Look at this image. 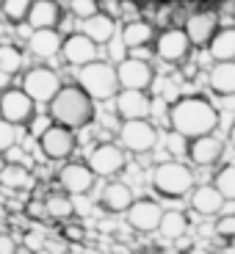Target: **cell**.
<instances>
[{
  "label": "cell",
  "mask_w": 235,
  "mask_h": 254,
  "mask_svg": "<svg viewBox=\"0 0 235 254\" xmlns=\"http://www.w3.org/2000/svg\"><path fill=\"white\" fill-rule=\"evenodd\" d=\"M169 127L185 138L213 133L219 127V111L208 97H180L169 105Z\"/></svg>",
  "instance_id": "1"
},
{
  "label": "cell",
  "mask_w": 235,
  "mask_h": 254,
  "mask_svg": "<svg viewBox=\"0 0 235 254\" xmlns=\"http://www.w3.org/2000/svg\"><path fill=\"white\" fill-rule=\"evenodd\" d=\"M50 108V119L58 125H67L72 130L91 125L94 119V100H91L80 86H61L58 94L47 102Z\"/></svg>",
  "instance_id": "2"
},
{
  "label": "cell",
  "mask_w": 235,
  "mask_h": 254,
  "mask_svg": "<svg viewBox=\"0 0 235 254\" xmlns=\"http://www.w3.org/2000/svg\"><path fill=\"white\" fill-rule=\"evenodd\" d=\"M153 188L163 199H183L194 190V172L183 160H163L153 172Z\"/></svg>",
  "instance_id": "3"
},
{
  "label": "cell",
  "mask_w": 235,
  "mask_h": 254,
  "mask_svg": "<svg viewBox=\"0 0 235 254\" xmlns=\"http://www.w3.org/2000/svg\"><path fill=\"white\" fill-rule=\"evenodd\" d=\"M78 86L91 100H111L122 89L119 77H116V66H111L105 61H97V58L80 66V72H78Z\"/></svg>",
  "instance_id": "4"
},
{
  "label": "cell",
  "mask_w": 235,
  "mask_h": 254,
  "mask_svg": "<svg viewBox=\"0 0 235 254\" xmlns=\"http://www.w3.org/2000/svg\"><path fill=\"white\" fill-rule=\"evenodd\" d=\"M39 149H42L45 158H50V160H67V158H72V152L78 149V135H75L72 127L53 122L50 127H45V130L39 133Z\"/></svg>",
  "instance_id": "5"
},
{
  "label": "cell",
  "mask_w": 235,
  "mask_h": 254,
  "mask_svg": "<svg viewBox=\"0 0 235 254\" xmlns=\"http://www.w3.org/2000/svg\"><path fill=\"white\" fill-rule=\"evenodd\" d=\"M0 116L8 119L17 127H28L33 119H36V102L25 94V89L19 86H8V89L0 91Z\"/></svg>",
  "instance_id": "6"
},
{
  "label": "cell",
  "mask_w": 235,
  "mask_h": 254,
  "mask_svg": "<svg viewBox=\"0 0 235 254\" xmlns=\"http://www.w3.org/2000/svg\"><path fill=\"white\" fill-rule=\"evenodd\" d=\"M61 86L64 83H61V77H58V72L47 69V66H33V69H28L25 75H22V89H25V94L31 97L36 105H47V102L58 94Z\"/></svg>",
  "instance_id": "7"
},
{
  "label": "cell",
  "mask_w": 235,
  "mask_h": 254,
  "mask_svg": "<svg viewBox=\"0 0 235 254\" xmlns=\"http://www.w3.org/2000/svg\"><path fill=\"white\" fill-rule=\"evenodd\" d=\"M122 146L130 149V152H150L155 149L160 141V133L150 125V119H122V130H119Z\"/></svg>",
  "instance_id": "8"
},
{
  "label": "cell",
  "mask_w": 235,
  "mask_h": 254,
  "mask_svg": "<svg viewBox=\"0 0 235 254\" xmlns=\"http://www.w3.org/2000/svg\"><path fill=\"white\" fill-rule=\"evenodd\" d=\"M155 56L163 64H183L191 53V39L185 33V28H169V31H160L153 42Z\"/></svg>",
  "instance_id": "9"
},
{
  "label": "cell",
  "mask_w": 235,
  "mask_h": 254,
  "mask_svg": "<svg viewBox=\"0 0 235 254\" xmlns=\"http://www.w3.org/2000/svg\"><path fill=\"white\" fill-rule=\"evenodd\" d=\"M125 149L111 144V141H102L89 152V169L94 172V177H116V174L125 172Z\"/></svg>",
  "instance_id": "10"
},
{
  "label": "cell",
  "mask_w": 235,
  "mask_h": 254,
  "mask_svg": "<svg viewBox=\"0 0 235 254\" xmlns=\"http://www.w3.org/2000/svg\"><path fill=\"white\" fill-rule=\"evenodd\" d=\"M116 77H119L122 89H144L147 91L155 80V72L144 58H122L116 64Z\"/></svg>",
  "instance_id": "11"
},
{
  "label": "cell",
  "mask_w": 235,
  "mask_h": 254,
  "mask_svg": "<svg viewBox=\"0 0 235 254\" xmlns=\"http://www.w3.org/2000/svg\"><path fill=\"white\" fill-rule=\"evenodd\" d=\"M185 155L191 158V163H194V166H202V169L216 166L219 160L224 158V141L219 138V135H213V133L197 135V138L188 141Z\"/></svg>",
  "instance_id": "12"
},
{
  "label": "cell",
  "mask_w": 235,
  "mask_h": 254,
  "mask_svg": "<svg viewBox=\"0 0 235 254\" xmlns=\"http://www.w3.org/2000/svg\"><path fill=\"white\" fill-rule=\"evenodd\" d=\"M160 216H163V210L155 199H133V204L127 207V224L136 232H155Z\"/></svg>",
  "instance_id": "13"
},
{
  "label": "cell",
  "mask_w": 235,
  "mask_h": 254,
  "mask_svg": "<svg viewBox=\"0 0 235 254\" xmlns=\"http://www.w3.org/2000/svg\"><path fill=\"white\" fill-rule=\"evenodd\" d=\"M153 102L144 89H119L116 91V114L122 119H150Z\"/></svg>",
  "instance_id": "14"
},
{
  "label": "cell",
  "mask_w": 235,
  "mask_h": 254,
  "mask_svg": "<svg viewBox=\"0 0 235 254\" xmlns=\"http://www.w3.org/2000/svg\"><path fill=\"white\" fill-rule=\"evenodd\" d=\"M58 183L67 193L72 196H83V193H89L91 185H94V172L89 169V163H67L58 172Z\"/></svg>",
  "instance_id": "15"
},
{
  "label": "cell",
  "mask_w": 235,
  "mask_h": 254,
  "mask_svg": "<svg viewBox=\"0 0 235 254\" xmlns=\"http://www.w3.org/2000/svg\"><path fill=\"white\" fill-rule=\"evenodd\" d=\"M61 56L67 58V64H72V66H83V64H89L97 58V42L94 39H89L86 33H72V36L64 39L61 45Z\"/></svg>",
  "instance_id": "16"
},
{
  "label": "cell",
  "mask_w": 235,
  "mask_h": 254,
  "mask_svg": "<svg viewBox=\"0 0 235 254\" xmlns=\"http://www.w3.org/2000/svg\"><path fill=\"white\" fill-rule=\"evenodd\" d=\"M61 45H64V36L56 28H33L31 39H28V50L36 58H45V61L56 58L61 53Z\"/></svg>",
  "instance_id": "17"
},
{
  "label": "cell",
  "mask_w": 235,
  "mask_h": 254,
  "mask_svg": "<svg viewBox=\"0 0 235 254\" xmlns=\"http://www.w3.org/2000/svg\"><path fill=\"white\" fill-rule=\"evenodd\" d=\"M219 28V17L213 11H197L185 19V33H188L191 45L194 47H202L210 42V36L216 33Z\"/></svg>",
  "instance_id": "18"
},
{
  "label": "cell",
  "mask_w": 235,
  "mask_h": 254,
  "mask_svg": "<svg viewBox=\"0 0 235 254\" xmlns=\"http://www.w3.org/2000/svg\"><path fill=\"white\" fill-rule=\"evenodd\" d=\"M224 204H227V199L222 196L216 185H199L191 190V210L199 216H216V213H222Z\"/></svg>",
  "instance_id": "19"
},
{
  "label": "cell",
  "mask_w": 235,
  "mask_h": 254,
  "mask_svg": "<svg viewBox=\"0 0 235 254\" xmlns=\"http://www.w3.org/2000/svg\"><path fill=\"white\" fill-rule=\"evenodd\" d=\"M58 22H61L58 0H31V11H28L31 28H56Z\"/></svg>",
  "instance_id": "20"
},
{
  "label": "cell",
  "mask_w": 235,
  "mask_h": 254,
  "mask_svg": "<svg viewBox=\"0 0 235 254\" xmlns=\"http://www.w3.org/2000/svg\"><path fill=\"white\" fill-rule=\"evenodd\" d=\"M210 91H216L219 97H233L235 94V61H216L210 66Z\"/></svg>",
  "instance_id": "21"
},
{
  "label": "cell",
  "mask_w": 235,
  "mask_h": 254,
  "mask_svg": "<svg viewBox=\"0 0 235 254\" xmlns=\"http://www.w3.org/2000/svg\"><path fill=\"white\" fill-rule=\"evenodd\" d=\"M83 22H86V25H83V33L89 39H94L97 45H108L116 33V19L111 17V14L97 11V14H91V17H86Z\"/></svg>",
  "instance_id": "22"
},
{
  "label": "cell",
  "mask_w": 235,
  "mask_h": 254,
  "mask_svg": "<svg viewBox=\"0 0 235 254\" xmlns=\"http://www.w3.org/2000/svg\"><path fill=\"white\" fill-rule=\"evenodd\" d=\"M100 204L108 213H127V207L133 204V190L125 183H108L100 196Z\"/></svg>",
  "instance_id": "23"
},
{
  "label": "cell",
  "mask_w": 235,
  "mask_h": 254,
  "mask_svg": "<svg viewBox=\"0 0 235 254\" xmlns=\"http://www.w3.org/2000/svg\"><path fill=\"white\" fill-rule=\"evenodd\" d=\"M155 42V31L150 22H144V19H130L125 28H122V45L130 47V50H136V47H147Z\"/></svg>",
  "instance_id": "24"
},
{
  "label": "cell",
  "mask_w": 235,
  "mask_h": 254,
  "mask_svg": "<svg viewBox=\"0 0 235 254\" xmlns=\"http://www.w3.org/2000/svg\"><path fill=\"white\" fill-rule=\"evenodd\" d=\"M208 50L213 61H235V28H216L208 42Z\"/></svg>",
  "instance_id": "25"
},
{
  "label": "cell",
  "mask_w": 235,
  "mask_h": 254,
  "mask_svg": "<svg viewBox=\"0 0 235 254\" xmlns=\"http://www.w3.org/2000/svg\"><path fill=\"white\" fill-rule=\"evenodd\" d=\"M0 185H6V188H11V190H31L33 185H36V180H33V174H31L28 166L6 163L3 172H0Z\"/></svg>",
  "instance_id": "26"
},
{
  "label": "cell",
  "mask_w": 235,
  "mask_h": 254,
  "mask_svg": "<svg viewBox=\"0 0 235 254\" xmlns=\"http://www.w3.org/2000/svg\"><path fill=\"white\" fill-rule=\"evenodd\" d=\"M158 232L166 238V241H180V238L188 232V216L183 210H163L158 224Z\"/></svg>",
  "instance_id": "27"
},
{
  "label": "cell",
  "mask_w": 235,
  "mask_h": 254,
  "mask_svg": "<svg viewBox=\"0 0 235 254\" xmlns=\"http://www.w3.org/2000/svg\"><path fill=\"white\" fill-rule=\"evenodd\" d=\"M45 210L47 216L56 218V221H70L72 216H75V202H72V193H50V196L45 199Z\"/></svg>",
  "instance_id": "28"
},
{
  "label": "cell",
  "mask_w": 235,
  "mask_h": 254,
  "mask_svg": "<svg viewBox=\"0 0 235 254\" xmlns=\"http://www.w3.org/2000/svg\"><path fill=\"white\" fill-rule=\"evenodd\" d=\"M22 66H25V56H22V50L14 45H0V72L8 77H14L17 72H22Z\"/></svg>",
  "instance_id": "29"
},
{
  "label": "cell",
  "mask_w": 235,
  "mask_h": 254,
  "mask_svg": "<svg viewBox=\"0 0 235 254\" xmlns=\"http://www.w3.org/2000/svg\"><path fill=\"white\" fill-rule=\"evenodd\" d=\"M0 11L8 22L19 25V22H28V11H31V0H3L0 3Z\"/></svg>",
  "instance_id": "30"
},
{
  "label": "cell",
  "mask_w": 235,
  "mask_h": 254,
  "mask_svg": "<svg viewBox=\"0 0 235 254\" xmlns=\"http://www.w3.org/2000/svg\"><path fill=\"white\" fill-rule=\"evenodd\" d=\"M213 185L222 190L224 199H235V163L222 166L216 172V177H213Z\"/></svg>",
  "instance_id": "31"
},
{
  "label": "cell",
  "mask_w": 235,
  "mask_h": 254,
  "mask_svg": "<svg viewBox=\"0 0 235 254\" xmlns=\"http://www.w3.org/2000/svg\"><path fill=\"white\" fill-rule=\"evenodd\" d=\"M17 146V125H11L8 119L0 116V152L6 155Z\"/></svg>",
  "instance_id": "32"
},
{
  "label": "cell",
  "mask_w": 235,
  "mask_h": 254,
  "mask_svg": "<svg viewBox=\"0 0 235 254\" xmlns=\"http://www.w3.org/2000/svg\"><path fill=\"white\" fill-rule=\"evenodd\" d=\"M70 8L78 19H86V17L100 11V3L97 0H70Z\"/></svg>",
  "instance_id": "33"
},
{
  "label": "cell",
  "mask_w": 235,
  "mask_h": 254,
  "mask_svg": "<svg viewBox=\"0 0 235 254\" xmlns=\"http://www.w3.org/2000/svg\"><path fill=\"white\" fill-rule=\"evenodd\" d=\"M216 235L224 241H233L235 238V216H222L216 221Z\"/></svg>",
  "instance_id": "34"
},
{
  "label": "cell",
  "mask_w": 235,
  "mask_h": 254,
  "mask_svg": "<svg viewBox=\"0 0 235 254\" xmlns=\"http://www.w3.org/2000/svg\"><path fill=\"white\" fill-rule=\"evenodd\" d=\"M28 216H31V218H45L47 216L45 202H36V199H33V202H28Z\"/></svg>",
  "instance_id": "35"
},
{
  "label": "cell",
  "mask_w": 235,
  "mask_h": 254,
  "mask_svg": "<svg viewBox=\"0 0 235 254\" xmlns=\"http://www.w3.org/2000/svg\"><path fill=\"white\" fill-rule=\"evenodd\" d=\"M64 238H70V241H83V229L75 227V224H67V227H64Z\"/></svg>",
  "instance_id": "36"
},
{
  "label": "cell",
  "mask_w": 235,
  "mask_h": 254,
  "mask_svg": "<svg viewBox=\"0 0 235 254\" xmlns=\"http://www.w3.org/2000/svg\"><path fill=\"white\" fill-rule=\"evenodd\" d=\"M0 252H3V254H11V252H17V243H14L8 235H0Z\"/></svg>",
  "instance_id": "37"
},
{
  "label": "cell",
  "mask_w": 235,
  "mask_h": 254,
  "mask_svg": "<svg viewBox=\"0 0 235 254\" xmlns=\"http://www.w3.org/2000/svg\"><path fill=\"white\" fill-rule=\"evenodd\" d=\"M230 144H233V149H235V125L230 127Z\"/></svg>",
  "instance_id": "38"
},
{
  "label": "cell",
  "mask_w": 235,
  "mask_h": 254,
  "mask_svg": "<svg viewBox=\"0 0 235 254\" xmlns=\"http://www.w3.org/2000/svg\"><path fill=\"white\" fill-rule=\"evenodd\" d=\"M3 166H6V158H3V152H0V172H3Z\"/></svg>",
  "instance_id": "39"
}]
</instances>
